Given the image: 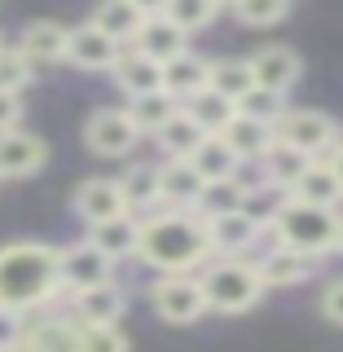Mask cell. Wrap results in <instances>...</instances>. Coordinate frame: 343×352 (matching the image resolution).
<instances>
[{"label": "cell", "mask_w": 343, "mask_h": 352, "mask_svg": "<svg viewBox=\"0 0 343 352\" xmlns=\"http://www.w3.org/2000/svg\"><path fill=\"white\" fill-rule=\"evenodd\" d=\"M84 141H88V150L102 154V159H124V154L141 141V128L132 124L128 110L106 106V110H93V115H88Z\"/></svg>", "instance_id": "cell-6"}, {"label": "cell", "mask_w": 343, "mask_h": 352, "mask_svg": "<svg viewBox=\"0 0 343 352\" xmlns=\"http://www.w3.org/2000/svg\"><path fill=\"white\" fill-rule=\"evenodd\" d=\"M234 14L247 27H273V22H282L291 14V0H238Z\"/></svg>", "instance_id": "cell-36"}, {"label": "cell", "mask_w": 343, "mask_h": 352, "mask_svg": "<svg viewBox=\"0 0 343 352\" xmlns=\"http://www.w3.org/2000/svg\"><path fill=\"white\" fill-rule=\"evenodd\" d=\"M185 115L194 119L203 132H212V137H220L229 124H234V115H238V102L234 97H225V93H216V88H203L198 97H190L185 102Z\"/></svg>", "instance_id": "cell-28"}, {"label": "cell", "mask_w": 343, "mask_h": 352, "mask_svg": "<svg viewBox=\"0 0 343 352\" xmlns=\"http://www.w3.org/2000/svg\"><path fill=\"white\" fill-rule=\"evenodd\" d=\"M150 300H154V313H159L163 322H172V326H190L203 313H212L198 273H163V278L154 282Z\"/></svg>", "instance_id": "cell-5"}, {"label": "cell", "mask_w": 343, "mask_h": 352, "mask_svg": "<svg viewBox=\"0 0 343 352\" xmlns=\"http://www.w3.org/2000/svg\"><path fill=\"white\" fill-rule=\"evenodd\" d=\"M207 137H212V132H203V128H198L194 119L181 110V115H176L172 124L159 132V150L168 154V159H190V154H194L198 146H203Z\"/></svg>", "instance_id": "cell-31"}, {"label": "cell", "mask_w": 343, "mask_h": 352, "mask_svg": "<svg viewBox=\"0 0 343 352\" xmlns=\"http://www.w3.org/2000/svg\"><path fill=\"white\" fill-rule=\"evenodd\" d=\"M119 185H124V198L132 212H154V207H163V176L159 168H146V163H137V168H128L119 176Z\"/></svg>", "instance_id": "cell-30"}, {"label": "cell", "mask_w": 343, "mask_h": 352, "mask_svg": "<svg viewBox=\"0 0 343 352\" xmlns=\"http://www.w3.org/2000/svg\"><path fill=\"white\" fill-rule=\"evenodd\" d=\"M339 225H343L339 207H317V203H304V198H286L282 212L273 216L269 234H273V242H282V247L308 251V256L322 260L339 247Z\"/></svg>", "instance_id": "cell-3"}, {"label": "cell", "mask_w": 343, "mask_h": 352, "mask_svg": "<svg viewBox=\"0 0 343 352\" xmlns=\"http://www.w3.org/2000/svg\"><path fill=\"white\" fill-rule=\"evenodd\" d=\"M84 352H128V339L119 326H80Z\"/></svg>", "instance_id": "cell-38"}, {"label": "cell", "mask_w": 343, "mask_h": 352, "mask_svg": "<svg viewBox=\"0 0 343 352\" xmlns=\"http://www.w3.org/2000/svg\"><path fill=\"white\" fill-rule=\"evenodd\" d=\"M93 22L102 31H110L119 44H137V36H141V27L150 22V14L137 5V0H102L97 14H93Z\"/></svg>", "instance_id": "cell-24"}, {"label": "cell", "mask_w": 343, "mask_h": 352, "mask_svg": "<svg viewBox=\"0 0 343 352\" xmlns=\"http://www.w3.org/2000/svg\"><path fill=\"white\" fill-rule=\"evenodd\" d=\"M163 176V207H198L207 194V176L190 159H168L159 168Z\"/></svg>", "instance_id": "cell-17"}, {"label": "cell", "mask_w": 343, "mask_h": 352, "mask_svg": "<svg viewBox=\"0 0 343 352\" xmlns=\"http://www.w3.org/2000/svg\"><path fill=\"white\" fill-rule=\"evenodd\" d=\"M22 119V102L18 93H9V88H0V132H14Z\"/></svg>", "instance_id": "cell-41"}, {"label": "cell", "mask_w": 343, "mask_h": 352, "mask_svg": "<svg viewBox=\"0 0 343 352\" xmlns=\"http://www.w3.org/2000/svg\"><path fill=\"white\" fill-rule=\"evenodd\" d=\"M220 137H225L229 146L238 150V159H242V163H260L264 154L273 150V141H278V128L264 124V119H251V115H242V110H238L234 124L220 132Z\"/></svg>", "instance_id": "cell-20"}, {"label": "cell", "mask_w": 343, "mask_h": 352, "mask_svg": "<svg viewBox=\"0 0 343 352\" xmlns=\"http://www.w3.org/2000/svg\"><path fill=\"white\" fill-rule=\"evenodd\" d=\"M251 71H256L260 88H273V93H291L300 84V53L286 49V44H264V49L251 53Z\"/></svg>", "instance_id": "cell-13"}, {"label": "cell", "mask_w": 343, "mask_h": 352, "mask_svg": "<svg viewBox=\"0 0 343 352\" xmlns=\"http://www.w3.org/2000/svg\"><path fill=\"white\" fill-rule=\"evenodd\" d=\"M313 269H317V256L295 251V247H282V242L260 260V273H264L269 286H300V282L313 278Z\"/></svg>", "instance_id": "cell-23"}, {"label": "cell", "mask_w": 343, "mask_h": 352, "mask_svg": "<svg viewBox=\"0 0 343 352\" xmlns=\"http://www.w3.org/2000/svg\"><path fill=\"white\" fill-rule=\"evenodd\" d=\"M132 212L128 198H124V185H119V176L110 181V176H88V181L75 190V216H84L88 225H102L110 216H124Z\"/></svg>", "instance_id": "cell-11"}, {"label": "cell", "mask_w": 343, "mask_h": 352, "mask_svg": "<svg viewBox=\"0 0 343 352\" xmlns=\"http://www.w3.org/2000/svg\"><path fill=\"white\" fill-rule=\"evenodd\" d=\"M0 49H5V40H0Z\"/></svg>", "instance_id": "cell-46"}, {"label": "cell", "mask_w": 343, "mask_h": 352, "mask_svg": "<svg viewBox=\"0 0 343 352\" xmlns=\"http://www.w3.org/2000/svg\"><path fill=\"white\" fill-rule=\"evenodd\" d=\"M322 317H326V322H335V326H343V278H335L322 291Z\"/></svg>", "instance_id": "cell-40"}, {"label": "cell", "mask_w": 343, "mask_h": 352, "mask_svg": "<svg viewBox=\"0 0 343 352\" xmlns=\"http://www.w3.org/2000/svg\"><path fill=\"white\" fill-rule=\"evenodd\" d=\"M62 286V251L49 242H9L0 247V304L31 313L44 308Z\"/></svg>", "instance_id": "cell-2"}, {"label": "cell", "mask_w": 343, "mask_h": 352, "mask_svg": "<svg viewBox=\"0 0 343 352\" xmlns=\"http://www.w3.org/2000/svg\"><path fill=\"white\" fill-rule=\"evenodd\" d=\"M14 352H84L80 344V322L75 317H44V322L27 326Z\"/></svg>", "instance_id": "cell-15"}, {"label": "cell", "mask_w": 343, "mask_h": 352, "mask_svg": "<svg viewBox=\"0 0 343 352\" xmlns=\"http://www.w3.org/2000/svg\"><path fill=\"white\" fill-rule=\"evenodd\" d=\"M291 198H304V203H317V207H339L343 203V181L339 172L330 168V159H317L300 181H295Z\"/></svg>", "instance_id": "cell-27"}, {"label": "cell", "mask_w": 343, "mask_h": 352, "mask_svg": "<svg viewBox=\"0 0 343 352\" xmlns=\"http://www.w3.org/2000/svg\"><path fill=\"white\" fill-rule=\"evenodd\" d=\"M31 75H36V66L27 62V53L22 49H0V88H9V93H22V88L31 84Z\"/></svg>", "instance_id": "cell-37"}, {"label": "cell", "mask_w": 343, "mask_h": 352, "mask_svg": "<svg viewBox=\"0 0 343 352\" xmlns=\"http://www.w3.org/2000/svg\"><path fill=\"white\" fill-rule=\"evenodd\" d=\"M278 137L308 150L313 159H330V150L339 146V124L326 110H286L278 124Z\"/></svg>", "instance_id": "cell-7"}, {"label": "cell", "mask_w": 343, "mask_h": 352, "mask_svg": "<svg viewBox=\"0 0 343 352\" xmlns=\"http://www.w3.org/2000/svg\"><path fill=\"white\" fill-rule=\"evenodd\" d=\"M207 234H212L216 256H242V251L256 247V238L269 234V229L251 212H220V216H207Z\"/></svg>", "instance_id": "cell-12"}, {"label": "cell", "mask_w": 343, "mask_h": 352, "mask_svg": "<svg viewBox=\"0 0 343 352\" xmlns=\"http://www.w3.org/2000/svg\"><path fill=\"white\" fill-rule=\"evenodd\" d=\"M335 251H343V225H339V247H335Z\"/></svg>", "instance_id": "cell-44"}, {"label": "cell", "mask_w": 343, "mask_h": 352, "mask_svg": "<svg viewBox=\"0 0 343 352\" xmlns=\"http://www.w3.org/2000/svg\"><path fill=\"white\" fill-rule=\"evenodd\" d=\"M44 168V141L36 132H0V176H31Z\"/></svg>", "instance_id": "cell-19"}, {"label": "cell", "mask_w": 343, "mask_h": 352, "mask_svg": "<svg viewBox=\"0 0 343 352\" xmlns=\"http://www.w3.org/2000/svg\"><path fill=\"white\" fill-rule=\"evenodd\" d=\"M242 115H251V119H264V124H273L278 128L282 124V115H286V93H273V88H251L247 97L238 102Z\"/></svg>", "instance_id": "cell-34"}, {"label": "cell", "mask_w": 343, "mask_h": 352, "mask_svg": "<svg viewBox=\"0 0 343 352\" xmlns=\"http://www.w3.org/2000/svg\"><path fill=\"white\" fill-rule=\"evenodd\" d=\"M203 291L212 313H247L264 300L269 282H264L260 264H247L242 256H216L212 264H203Z\"/></svg>", "instance_id": "cell-4"}, {"label": "cell", "mask_w": 343, "mask_h": 352, "mask_svg": "<svg viewBox=\"0 0 343 352\" xmlns=\"http://www.w3.org/2000/svg\"><path fill=\"white\" fill-rule=\"evenodd\" d=\"M132 49H141L146 58H154V62H163L168 66L172 58H181V53H190V31L185 27H176V22L168 18V14H154L146 27H141V36H137V44Z\"/></svg>", "instance_id": "cell-16"}, {"label": "cell", "mask_w": 343, "mask_h": 352, "mask_svg": "<svg viewBox=\"0 0 343 352\" xmlns=\"http://www.w3.org/2000/svg\"><path fill=\"white\" fill-rule=\"evenodd\" d=\"M220 5H229V9H234V5H238V0H220Z\"/></svg>", "instance_id": "cell-45"}, {"label": "cell", "mask_w": 343, "mask_h": 352, "mask_svg": "<svg viewBox=\"0 0 343 352\" xmlns=\"http://www.w3.org/2000/svg\"><path fill=\"white\" fill-rule=\"evenodd\" d=\"M141 9H146V14L154 18V14H168V0H137Z\"/></svg>", "instance_id": "cell-42"}, {"label": "cell", "mask_w": 343, "mask_h": 352, "mask_svg": "<svg viewBox=\"0 0 343 352\" xmlns=\"http://www.w3.org/2000/svg\"><path fill=\"white\" fill-rule=\"evenodd\" d=\"M163 88L185 106L190 97L203 93V88H212V62L198 58V53H181V58H172L163 66Z\"/></svg>", "instance_id": "cell-18"}, {"label": "cell", "mask_w": 343, "mask_h": 352, "mask_svg": "<svg viewBox=\"0 0 343 352\" xmlns=\"http://www.w3.org/2000/svg\"><path fill=\"white\" fill-rule=\"evenodd\" d=\"M181 102L168 93V88H159V93H146V97H132V106H128V115H132V124L141 128V137H159L163 128L172 124L176 115H181Z\"/></svg>", "instance_id": "cell-26"}, {"label": "cell", "mask_w": 343, "mask_h": 352, "mask_svg": "<svg viewBox=\"0 0 343 352\" xmlns=\"http://www.w3.org/2000/svg\"><path fill=\"white\" fill-rule=\"evenodd\" d=\"M313 163H317V159H313L308 150H300V146H291V141L278 137V141H273V150L260 159V172H264V181H269V185H282V190L291 194L295 181H300V176L313 168Z\"/></svg>", "instance_id": "cell-21"}, {"label": "cell", "mask_w": 343, "mask_h": 352, "mask_svg": "<svg viewBox=\"0 0 343 352\" xmlns=\"http://www.w3.org/2000/svg\"><path fill=\"white\" fill-rule=\"evenodd\" d=\"M190 163H194V168L207 176V185H212V181H229V176H238V172H242L238 150L229 146L225 137H207L203 146H198V150L190 154Z\"/></svg>", "instance_id": "cell-29"}, {"label": "cell", "mask_w": 343, "mask_h": 352, "mask_svg": "<svg viewBox=\"0 0 343 352\" xmlns=\"http://www.w3.org/2000/svg\"><path fill=\"white\" fill-rule=\"evenodd\" d=\"M242 207H247V185H242V176H229V181H212V185H207L198 212H203V216H220V212H242Z\"/></svg>", "instance_id": "cell-33"}, {"label": "cell", "mask_w": 343, "mask_h": 352, "mask_svg": "<svg viewBox=\"0 0 343 352\" xmlns=\"http://www.w3.org/2000/svg\"><path fill=\"white\" fill-rule=\"evenodd\" d=\"M141 256L159 273H194L203 269L212 251V234H207V216L198 207H168V212L141 216Z\"/></svg>", "instance_id": "cell-1"}, {"label": "cell", "mask_w": 343, "mask_h": 352, "mask_svg": "<svg viewBox=\"0 0 343 352\" xmlns=\"http://www.w3.org/2000/svg\"><path fill=\"white\" fill-rule=\"evenodd\" d=\"M212 88L225 97H234V102H242V97L256 88V71H251V58H225V62H212Z\"/></svg>", "instance_id": "cell-32"}, {"label": "cell", "mask_w": 343, "mask_h": 352, "mask_svg": "<svg viewBox=\"0 0 343 352\" xmlns=\"http://www.w3.org/2000/svg\"><path fill=\"white\" fill-rule=\"evenodd\" d=\"M115 80H119V88H124L128 97L159 93V88H163V62L146 58L141 49H132V53H124V58H119V66H115Z\"/></svg>", "instance_id": "cell-25"}, {"label": "cell", "mask_w": 343, "mask_h": 352, "mask_svg": "<svg viewBox=\"0 0 343 352\" xmlns=\"http://www.w3.org/2000/svg\"><path fill=\"white\" fill-rule=\"evenodd\" d=\"M141 225H146V220L132 216V212L110 216V220H102V225H88V242L102 247L115 264L132 260V256H141Z\"/></svg>", "instance_id": "cell-14"}, {"label": "cell", "mask_w": 343, "mask_h": 352, "mask_svg": "<svg viewBox=\"0 0 343 352\" xmlns=\"http://www.w3.org/2000/svg\"><path fill=\"white\" fill-rule=\"evenodd\" d=\"M220 14V0H168V18L185 31H203L212 27V18Z\"/></svg>", "instance_id": "cell-35"}, {"label": "cell", "mask_w": 343, "mask_h": 352, "mask_svg": "<svg viewBox=\"0 0 343 352\" xmlns=\"http://www.w3.org/2000/svg\"><path fill=\"white\" fill-rule=\"evenodd\" d=\"M102 282H115V260L106 256L102 247L93 242H75V247H62V286L66 291H88V286H102Z\"/></svg>", "instance_id": "cell-9"}, {"label": "cell", "mask_w": 343, "mask_h": 352, "mask_svg": "<svg viewBox=\"0 0 343 352\" xmlns=\"http://www.w3.org/2000/svg\"><path fill=\"white\" fill-rule=\"evenodd\" d=\"M22 335H27V313L0 304V352H14Z\"/></svg>", "instance_id": "cell-39"}, {"label": "cell", "mask_w": 343, "mask_h": 352, "mask_svg": "<svg viewBox=\"0 0 343 352\" xmlns=\"http://www.w3.org/2000/svg\"><path fill=\"white\" fill-rule=\"evenodd\" d=\"M119 58H124V44L110 36V31H102L97 22H80V27H71L66 62H75L80 71H115Z\"/></svg>", "instance_id": "cell-8"}, {"label": "cell", "mask_w": 343, "mask_h": 352, "mask_svg": "<svg viewBox=\"0 0 343 352\" xmlns=\"http://www.w3.org/2000/svg\"><path fill=\"white\" fill-rule=\"evenodd\" d=\"M330 168H335V172H339V181H343V137H339V146L330 150Z\"/></svg>", "instance_id": "cell-43"}, {"label": "cell", "mask_w": 343, "mask_h": 352, "mask_svg": "<svg viewBox=\"0 0 343 352\" xmlns=\"http://www.w3.org/2000/svg\"><path fill=\"white\" fill-rule=\"evenodd\" d=\"M66 40H71V27H62V22H31L22 31L18 49L27 53L31 66H49V62H66Z\"/></svg>", "instance_id": "cell-22"}, {"label": "cell", "mask_w": 343, "mask_h": 352, "mask_svg": "<svg viewBox=\"0 0 343 352\" xmlns=\"http://www.w3.org/2000/svg\"><path fill=\"white\" fill-rule=\"evenodd\" d=\"M124 313H128V295L119 282H102L71 295V317L80 326H119Z\"/></svg>", "instance_id": "cell-10"}]
</instances>
